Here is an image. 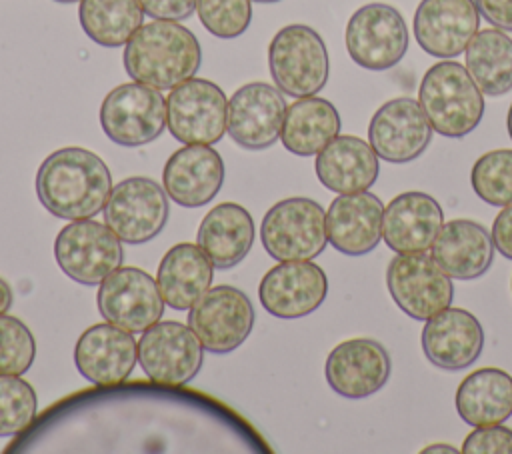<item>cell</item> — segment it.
Listing matches in <instances>:
<instances>
[{"label":"cell","mask_w":512,"mask_h":454,"mask_svg":"<svg viewBox=\"0 0 512 454\" xmlns=\"http://www.w3.org/2000/svg\"><path fill=\"white\" fill-rule=\"evenodd\" d=\"M112 192V174L104 160L78 146L52 152L36 172L40 204L56 218L86 220L104 210Z\"/></svg>","instance_id":"cell-1"},{"label":"cell","mask_w":512,"mask_h":454,"mask_svg":"<svg viewBox=\"0 0 512 454\" xmlns=\"http://www.w3.org/2000/svg\"><path fill=\"white\" fill-rule=\"evenodd\" d=\"M124 68L134 82L172 90L192 78L202 64L198 38L178 22L142 24L124 48Z\"/></svg>","instance_id":"cell-2"},{"label":"cell","mask_w":512,"mask_h":454,"mask_svg":"<svg viewBox=\"0 0 512 454\" xmlns=\"http://www.w3.org/2000/svg\"><path fill=\"white\" fill-rule=\"evenodd\" d=\"M484 92L466 66L454 60L432 64L418 90V102L434 132L446 138L470 134L484 116Z\"/></svg>","instance_id":"cell-3"},{"label":"cell","mask_w":512,"mask_h":454,"mask_svg":"<svg viewBox=\"0 0 512 454\" xmlns=\"http://www.w3.org/2000/svg\"><path fill=\"white\" fill-rule=\"evenodd\" d=\"M268 66L276 88L294 98L318 94L330 74L322 36L306 24L280 28L268 46Z\"/></svg>","instance_id":"cell-4"},{"label":"cell","mask_w":512,"mask_h":454,"mask_svg":"<svg viewBox=\"0 0 512 454\" xmlns=\"http://www.w3.org/2000/svg\"><path fill=\"white\" fill-rule=\"evenodd\" d=\"M260 240L264 250L278 262L312 260L328 244L326 212L312 198L280 200L264 214Z\"/></svg>","instance_id":"cell-5"},{"label":"cell","mask_w":512,"mask_h":454,"mask_svg":"<svg viewBox=\"0 0 512 454\" xmlns=\"http://www.w3.org/2000/svg\"><path fill=\"white\" fill-rule=\"evenodd\" d=\"M54 258L60 270L82 286L100 284L122 266V240L104 222L72 220L54 240Z\"/></svg>","instance_id":"cell-6"},{"label":"cell","mask_w":512,"mask_h":454,"mask_svg":"<svg viewBox=\"0 0 512 454\" xmlns=\"http://www.w3.org/2000/svg\"><path fill=\"white\" fill-rule=\"evenodd\" d=\"M226 116L224 90L206 78L184 80L166 100L168 132L182 144H216L226 132Z\"/></svg>","instance_id":"cell-7"},{"label":"cell","mask_w":512,"mask_h":454,"mask_svg":"<svg viewBox=\"0 0 512 454\" xmlns=\"http://www.w3.org/2000/svg\"><path fill=\"white\" fill-rule=\"evenodd\" d=\"M100 126L114 144L144 146L166 128V100L158 88L120 84L102 100Z\"/></svg>","instance_id":"cell-8"},{"label":"cell","mask_w":512,"mask_h":454,"mask_svg":"<svg viewBox=\"0 0 512 454\" xmlns=\"http://www.w3.org/2000/svg\"><path fill=\"white\" fill-rule=\"evenodd\" d=\"M170 216L164 186L146 176H130L116 186L104 206V222L128 244H142L156 238Z\"/></svg>","instance_id":"cell-9"},{"label":"cell","mask_w":512,"mask_h":454,"mask_svg":"<svg viewBox=\"0 0 512 454\" xmlns=\"http://www.w3.org/2000/svg\"><path fill=\"white\" fill-rule=\"evenodd\" d=\"M202 360V342L182 322L158 320L138 340V362L154 384L184 386L200 372Z\"/></svg>","instance_id":"cell-10"},{"label":"cell","mask_w":512,"mask_h":454,"mask_svg":"<svg viewBox=\"0 0 512 454\" xmlns=\"http://www.w3.org/2000/svg\"><path fill=\"white\" fill-rule=\"evenodd\" d=\"M386 286L394 304L414 320H428L452 304L450 276L426 252L396 254L386 268Z\"/></svg>","instance_id":"cell-11"},{"label":"cell","mask_w":512,"mask_h":454,"mask_svg":"<svg viewBox=\"0 0 512 454\" xmlns=\"http://www.w3.org/2000/svg\"><path fill=\"white\" fill-rule=\"evenodd\" d=\"M346 50L366 70H388L408 50V28L402 14L384 2L358 8L346 24Z\"/></svg>","instance_id":"cell-12"},{"label":"cell","mask_w":512,"mask_h":454,"mask_svg":"<svg viewBox=\"0 0 512 454\" xmlns=\"http://www.w3.org/2000/svg\"><path fill=\"white\" fill-rule=\"evenodd\" d=\"M188 326L208 352L228 354L250 336L254 306L240 288L214 286L192 304Z\"/></svg>","instance_id":"cell-13"},{"label":"cell","mask_w":512,"mask_h":454,"mask_svg":"<svg viewBox=\"0 0 512 454\" xmlns=\"http://www.w3.org/2000/svg\"><path fill=\"white\" fill-rule=\"evenodd\" d=\"M106 322L128 332H144L164 314V298L156 280L136 266H120L108 274L96 294Z\"/></svg>","instance_id":"cell-14"},{"label":"cell","mask_w":512,"mask_h":454,"mask_svg":"<svg viewBox=\"0 0 512 454\" xmlns=\"http://www.w3.org/2000/svg\"><path fill=\"white\" fill-rule=\"evenodd\" d=\"M328 294V278L312 260H286L270 268L258 286L262 308L284 320L318 310Z\"/></svg>","instance_id":"cell-15"},{"label":"cell","mask_w":512,"mask_h":454,"mask_svg":"<svg viewBox=\"0 0 512 454\" xmlns=\"http://www.w3.org/2000/svg\"><path fill=\"white\" fill-rule=\"evenodd\" d=\"M432 140V126L420 106L410 96L384 102L368 126V142L378 158L404 164L424 154Z\"/></svg>","instance_id":"cell-16"},{"label":"cell","mask_w":512,"mask_h":454,"mask_svg":"<svg viewBox=\"0 0 512 454\" xmlns=\"http://www.w3.org/2000/svg\"><path fill=\"white\" fill-rule=\"evenodd\" d=\"M286 108V100L276 86L266 82L244 84L228 100L226 132L240 148L264 150L280 138Z\"/></svg>","instance_id":"cell-17"},{"label":"cell","mask_w":512,"mask_h":454,"mask_svg":"<svg viewBox=\"0 0 512 454\" xmlns=\"http://www.w3.org/2000/svg\"><path fill=\"white\" fill-rule=\"evenodd\" d=\"M388 350L372 338H350L332 348L324 374L328 386L344 398H368L382 390L390 378Z\"/></svg>","instance_id":"cell-18"},{"label":"cell","mask_w":512,"mask_h":454,"mask_svg":"<svg viewBox=\"0 0 512 454\" xmlns=\"http://www.w3.org/2000/svg\"><path fill=\"white\" fill-rule=\"evenodd\" d=\"M478 24L474 0H422L414 14V36L426 54L450 60L466 50Z\"/></svg>","instance_id":"cell-19"},{"label":"cell","mask_w":512,"mask_h":454,"mask_svg":"<svg viewBox=\"0 0 512 454\" xmlns=\"http://www.w3.org/2000/svg\"><path fill=\"white\" fill-rule=\"evenodd\" d=\"M138 360V344L132 332L110 322L86 328L74 348V364L78 372L98 384H122L134 370Z\"/></svg>","instance_id":"cell-20"},{"label":"cell","mask_w":512,"mask_h":454,"mask_svg":"<svg viewBox=\"0 0 512 454\" xmlns=\"http://www.w3.org/2000/svg\"><path fill=\"white\" fill-rule=\"evenodd\" d=\"M484 348L480 320L464 308H444L426 320L422 328V350L436 368L464 370L474 364Z\"/></svg>","instance_id":"cell-21"},{"label":"cell","mask_w":512,"mask_h":454,"mask_svg":"<svg viewBox=\"0 0 512 454\" xmlns=\"http://www.w3.org/2000/svg\"><path fill=\"white\" fill-rule=\"evenodd\" d=\"M444 214L436 198L410 190L392 198L382 212V238L396 254H418L432 248Z\"/></svg>","instance_id":"cell-22"},{"label":"cell","mask_w":512,"mask_h":454,"mask_svg":"<svg viewBox=\"0 0 512 454\" xmlns=\"http://www.w3.org/2000/svg\"><path fill=\"white\" fill-rule=\"evenodd\" d=\"M224 182L222 156L206 144H186L164 164L162 184L168 198L184 208H198L216 198Z\"/></svg>","instance_id":"cell-23"},{"label":"cell","mask_w":512,"mask_h":454,"mask_svg":"<svg viewBox=\"0 0 512 454\" xmlns=\"http://www.w3.org/2000/svg\"><path fill=\"white\" fill-rule=\"evenodd\" d=\"M384 206L378 196L364 192L340 194L326 212L328 242L346 256H364L382 240Z\"/></svg>","instance_id":"cell-24"},{"label":"cell","mask_w":512,"mask_h":454,"mask_svg":"<svg viewBox=\"0 0 512 454\" xmlns=\"http://www.w3.org/2000/svg\"><path fill=\"white\" fill-rule=\"evenodd\" d=\"M432 258L450 278H480L494 258L492 234L468 218L448 220L432 244Z\"/></svg>","instance_id":"cell-25"},{"label":"cell","mask_w":512,"mask_h":454,"mask_svg":"<svg viewBox=\"0 0 512 454\" xmlns=\"http://www.w3.org/2000/svg\"><path fill=\"white\" fill-rule=\"evenodd\" d=\"M318 180L336 194L368 190L380 172L378 154L358 136H336L316 154Z\"/></svg>","instance_id":"cell-26"},{"label":"cell","mask_w":512,"mask_h":454,"mask_svg":"<svg viewBox=\"0 0 512 454\" xmlns=\"http://www.w3.org/2000/svg\"><path fill=\"white\" fill-rule=\"evenodd\" d=\"M198 246L214 268L228 270L240 264L254 244V222L250 212L236 202L216 204L200 222Z\"/></svg>","instance_id":"cell-27"},{"label":"cell","mask_w":512,"mask_h":454,"mask_svg":"<svg viewBox=\"0 0 512 454\" xmlns=\"http://www.w3.org/2000/svg\"><path fill=\"white\" fill-rule=\"evenodd\" d=\"M214 264L198 244L172 246L160 260L156 284L164 302L174 310H190L210 288Z\"/></svg>","instance_id":"cell-28"},{"label":"cell","mask_w":512,"mask_h":454,"mask_svg":"<svg viewBox=\"0 0 512 454\" xmlns=\"http://www.w3.org/2000/svg\"><path fill=\"white\" fill-rule=\"evenodd\" d=\"M458 416L478 428L502 424L512 416V376L500 368L468 374L456 390Z\"/></svg>","instance_id":"cell-29"},{"label":"cell","mask_w":512,"mask_h":454,"mask_svg":"<svg viewBox=\"0 0 512 454\" xmlns=\"http://www.w3.org/2000/svg\"><path fill=\"white\" fill-rule=\"evenodd\" d=\"M340 134V114L326 98H298L286 108L280 140L296 156H316Z\"/></svg>","instance_id":"cell-30"},{"label":"cell","mask_w":512,"mask_h":454,"mask_svg":"<svg viewBox=\"0 0 512 454\" xmlns=\"http://www.w3.org/2000/svg\"><path fill=\"white\" fill-rule=\"evenodd\" d=\"M466 70L488 96L512 90V38L500 28H484L466 46Z\"/></svg>","instance_id":"cell-31"},{"label":"cell","mask_w":512,"mask_h":454,"mask_svg":"<svg viewBox=\"0 0 512 454\" xmlns=\"http://www.w3.org/2000/svg\"><path fill=\"white\" fill-rule=\"evenodd\" d=\"M78 18L92 42L118 48L142 26L144 10L138 0H80Z\"/></svg>","instance_id":"cell-32"},{"label":"cell","mask_w":512,"mask_h":454,"mask_svg":"<svg viewBox=\"0 0 512 454\" xmlns=\"http://www.w3.org/2000/svg\"><path fill=\"white\" fill-rule=\"evenodd\" d=\"M474 194L490 206L512 204V150L500 148L482 154L470 172Z\"/></svg>","instance_id":"cell-33"},{"label":"cell","mask_w":512,"mask_h":454,"mask_svg":"<svg viewBox=\"0 0 512 454\" xmlns=\"http://www.w3.org/2000/svg\"><path fill=\"white\" fill-rule=\"evenodd\" d=\"M34 388L20 376L0 374V436L24 432L36 418Z\"/></svg>","instance_id":"cell-34"},{"label":"cell","mask_w":512,"mask_h":454,"mask_svg":"<svg viewBox=\"0 0 512 454\" xmlns=\"http://www.w3.org/2000/svg\"><path fill=\"white\" fill-rule=\"evenodd\" d=\"M36 356V342L30 328L16 316L0 314V374H24Z\"/></svg>","instance_id":"cell-35"},{"label":"cell","mask_w":512,"mask_h":454,"mask_svg":"<svg viewBox=\"0 0 512 454\" xmlns=\"http://www.w3.org/2000/svg\"><path fill=\"white\" fill-rule=\"evenodd\" d=\"M202 26L216 38H236L252 22V0H196Z\"/></svg>","instance_id":"cell-36"},{"label":"cell","mask_w":512,"mask_h":454,"mask_svg":"<svg viewBox=\"0 0 512 454\" xmlns=\"http://www.w3.org/2000/svg\"><path fill=\"white\" fill-rule=\"evenodd\" d=\"M464 454H512V428L502 424L478 426L460 448Z\"/></svg>","instance_id":"cell-37"},{"label":"cell","mask_w":512,"mask_h":454,"mask_svg":"<svg viewBox=\"0 0 512 454\" xmlns=\"http://www.w3.org/2000/svg\"><path fill=\"white\" fill-rule=\"evenodd\" d=\"M144 14L154 20H186L196 10V0H138Z\"/></svg>","instance_id":"cell-38"},{"label":"cell","mask_w":512,"mask_h":454,"mask_svg":"<svg viewBox=\"0 0 512 454\" xmlns=\"http://www.w3.org/2000/svg\"><path fill=\"white\" fill-rule=\"evenodd\" d=\"M486 22L512 32V0H474Z\"/></svg>","instance_id":"cell-39"},{"label":"cell","mask_w":512,"mask_h":454,"mask_svg":"<svg viewBox=\"0 0 512 454\" xmlns=\"http://www.w3.org/2000/svg\"><path fill=\"white\" fill-rule=\"evenodd\" d=\"M494 248L508 260H512V204L504 206L492 224Z\"/></svg>","instance_id":"cell-40"},{"label":"cell","mask_w":512,"mask_h":454,"mask_svg":"<svg viewBox=\"0 0 512 454\" xmlns=\"http://www.w3.org/2000/svg\"><path fill=\"white\" fill-rule=\"evenodd\" d=\"M12 306V288L4 278H0V314L8 312Z\"/></svg>","instance_id":"cell-41"},{"label":"cell","mask_w":512,"mask_h":454,"mask_svg":"<svg viewBox=\"0 0 512 454\" xmlns=\"http://www.w3.org/2000/svg\"><path fill=\"white\" fill-rule=\"evenodd\" d=\"M424 454H430V452H460V450H456L454 446H448V444H432V446H426L424 450H422Z\"/></svg>","instance_id":"cell-42"},{"label":"cell","mask_w":512,"mask_h":454,"mask_svg":"<svg viewBox=\"0 0 512 454\" xmlns=\"http://www.w3.org/2000/svg\"><path fill=\"white\" fill-rule=\"evenodd\" d=\"M506 124H508V134L512 138V104H510V110H508V118H506Z\"/></svg>","instance_id":"cell-43"},{"label":"cell","mask_w":512,"mask_h":454,"mask_svg":"<svg viewBox=\"0 0 512 454\" xmlns=\"http://www.w3.org/2000/svg\"><path fill=\"white\" fill-rule=\"evenodd\" d=\"M254 2H262V4H272V2H280V0H254Z\"/></svg>","instance_id":"cell-44"},{"label":"cell","mask_w":512,"mask_h":454,"mask_svg":"<svg viewBox=\"0 0 512 454\" xmlns=\"http://www.w3.org/2000/svg\"><path fill=\"white\" fill-rule=\"evenodd\" d=\"M54 2H62V4H70V2H78V0H54Z\"/></svg>","instance_id":"cell-45"},{"label":"cell","mask_w":512,"mask_h":454,"mask_svg":"<svg viewBox=\"0 0 512 454\" xmlns=\"http://www.w3.org/2000/svg\"><path fill=\"white\" fill-rule=\"evenodd\" d=\"M510 286H512V284H510Z\"/></svg>","instance_id":"cell-46"}]
</instances>
